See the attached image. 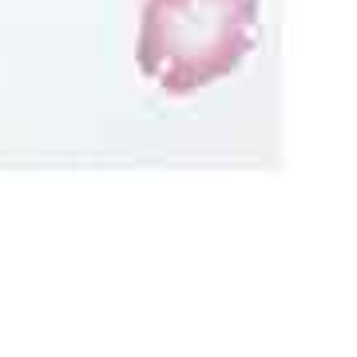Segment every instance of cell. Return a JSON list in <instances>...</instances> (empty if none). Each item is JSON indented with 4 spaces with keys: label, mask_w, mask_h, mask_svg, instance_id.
I'll use <instances>...</instances> for the list:
<instances>
[{
    "label": "cell",
    "mask_w": 357,
    "mask_h": 357,
    "mask_svg": "<svg viewBox=\"0 0 357 357\" xmlns=\"http://www.w3.org/2000/svg\"><path fill=\"white\" fill-rule=\"evenodd\" d=\"M258 40V0H147L139 20V72L167 96L230 76Z\"/></svg>",
    "instance_id": "6da1fadb"
}]
</instances>
